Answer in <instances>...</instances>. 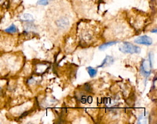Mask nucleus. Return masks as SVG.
<instances>
[{
    "instance_id": "423d86ee",
    "label": "nucleus",
    "mask_w": 157,
    "mask_h": 124,
    "mask_svg": "<svg viewBox=\"0 0 157 124\" xmlns=\"http://www.w3.org/2000/svg\"><path fill=\"white\" fill-rule=\"evenodd\" d=\"M87 72H88V73H89L90 76L91 78H93V77L96 76V75L98 74V71L91 67L87 68Z\"/></svg>"
},
{
    "instance_id": "9b49d317",
    "label": "nucleus",
    "mask_w": 157,
    "mask_h": 124,
    "mask_svg": "<svg viewBox=\"0 0 157 124\" xmlns=\"http://www.w3.org/2000/svg\"><path fill=\"white\" fill-rule=\"evenodd\" d=\"M86 101H87L89 104H91V103H92V101H93V98H92L91 96H89V97L87 98V100H86Z\"/></svg>"
},
{
    "instance_id": "9d476101",
    "label": "nucleus",
    "mask_w": 157,
    "mask_h": 124,
    "mask_svg": "<svg viewBox=\"0 0 157 124\" xmlns=\"http://www.w3.org/2000/svg\"><path fill=\"white\" fill-rule=\"evenodd\" d=\"M48 3V0H39V2H38V4L39 5H47Z\"/></svg>"
},
{
    "instance_id": "f03ea898",
    "label": "nucleus",
    "mask_w": 157,
    "mask_h": 124,
    "mask_svg": "<svg viewBox=\"0 0 157 124\" xmlns=\"http://www.w3.org/2000/svg\"><path fill=\"white\" fill-rule=\"evenodd\" d=\"M152 67V64L150 63L149 60H144L141 66V73L144 76L148 78L150 76V74H151V70H150V68Z\"/></svg>"
},
{
    "instance_id": "39448f33",
    "label": "nucleus",
    "mask_w": 157,
    "mask_h": 124,
    "mask_svg": "<svg viewBox=\"0 0 157 124\" xmlns=\"http://www.w3.org/2000/svg\"><path fill=\"white\" fill-rule=\"evenodd\" d=\"M114 62V58L113 57H110V56H106L105 59L104 60V61L102 62V64L100 66H98V68H102L104 66L106 65H110V64H113Z\"/></svg>"
},
{
    "instance_id": "7ed1b4c3",
    "label": "nucleus",
    "mask_w": 157,
    "mask_h": 124,
    "mask_svg": "<svg viewBox=\"0 0 157 124\" xmlns=\"http://www.w3.org/2000/svg\"><path fill=\"white\" fill-rule=\"evenodd\" d=\"M134 42H135V43H137V44L146 45V46H150V45H152V39L147 36H140V37H138L137 39H136L135 40H134Z\"/></svg>"
},
{
    "instance_id": "6e6552de",
    "label": "nucleus",
    "mask_w": 157,
    "mask_h": 124,
    "mask_svg": "<svg viewBox=\"0 0 157 124\" xmlns=\"http://www.w3.org/2000/svg\"><path fill=\"white\" fill-rule=\"evenodd\" d=\"M5 32H8V33H15V32H17V27L14 25H12L8 29H6Z\"/></svg>"
},
{
    "instance_id": "ddd939ff",
    "label": "nucleus",
    "mask_w": 157,
    "mask_h": 124,
    "mask_svg": "<svg viewBox=\"0 0 157 124\" xmlns=\"http://www.w3.org/2000/svg\"><path fill=\"white\" fill-rule=\"evenodd\" d=\"M86 90H87V91H90V86L88 85V84H86Z\"/></svg>"
},
{
    "instance_id": "20e7f679",
    "label": "nucleus",
    "mask_w": 157,
    "mask_h": 124,
    "mask_svg": "<svg viewBox=\"0 0 157 124\" xmlns=\"http://www.w3.org/2000/svg\"><path fill=\"white\" fill-rule=\"evenodd\" d=\"M56 24L60 28L64 29V28H66L68 25V21L66 17H61L57 21H56Z\"/></svg>"
},
{
    "instance_id": "f257e3e1",
    "label": "nucleus",
    "mask_w": 157,
    "mask_h": 124,
    "mask_svg": "<svg viewBox=\"0 0 157 124\" xmlns=\"http://www.w3.org/2000/svg\"><path fill=\"white\" fill-rule=\"evenodd\" d=\"M120 50L122 53H139L141 52V48L130 43H123L120 46Z\"/></svg>"
},
{
    "instance_id": "f8f14e48",
    "label": "nucleus",
    "mask_w": 157,
    "mask_h": 124,
    "mask_svg": "<svg viewBox=\"0 0 157 124\" xmlns=\"http://www.w3.org/2000/svg\"><path fill=\"white\" fill-rule=\"evenodd\" d=\"M81 102L82 103V104H85V103L86 102V98L85 96H82V98H81Z\"/></svg>"
},
{
    "instance_id": "4468645a",
    "label": "nucleus",
    "mask_w": 157,
    "mask_h": 124,
    "mask_svg": "<svg viewBox=\"0 0 157 124\" xmlns=\"http://www.w3.org/2000/svg\"><path fill=\"white\" fill-rule=\"evenodd\" d=\"M152 32H156V29H155V30H152Z\"/></svg>"
},
{
    "instance_id": "0eeeda50",
    "label": "nucleus",
    "mask_w": 157,
    "mask_h": 124,
    "mask_svg": "<svg viewBox=\"0 0 157 124\" xmlns=\"http://www.w3.org/2000/svg\"><path fill=\"white\" fill-rule=\"evenodd\" d=\"M118 42H116V41H113V42H109V43H105V44L101 45V46L99 47V49L100 50H104V49H106V48H108L109 46H113V45L114 44H116Z\"/></svg>"
},
{
    "instance_id": "2eb2a0df",
    "label": "nucleus",
    "mask_w": 157,
    "mask_h": 124,
    "mask_svg": "<svg viewBox=\"0 0 157 124\" xmlns=\"http://www.w3.org/2000/svg\"><path fill=\"white\" fill-rule=\"evenodd\" d=\"M0 91H1V87H0Z\"/></svg>"
},
{
    "instance_id": "1a4fd4ad",
    "label": "nucleus",
    "mask_w": 157,
    "mask_h": 124,
    "mask_svg": "<svg viewBox=\"0 0 157 124\" xmlns=\"http://www.w3.org/2000/svg\"><path fill=\"white\" fill-rule=\"evenodd\" d=\"M22 19L24 20H26V21H29L30 20H32L33 18H32V17L31 16L30 14H25L23 16V17H22Z\"/></svg>"
}]
</instances>
